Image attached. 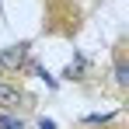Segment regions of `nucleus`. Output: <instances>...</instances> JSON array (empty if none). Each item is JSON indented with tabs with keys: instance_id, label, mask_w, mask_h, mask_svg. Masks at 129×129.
Returning <instances> with one entry per match:
<instances>
[{
	"instance_id": "obj_4",
	"label": "nucleus",
	"mask_w": 129,
	"mask_h": 129,
	"mask_svg": "<svg viewBox=\"0 0 129 129\" xmlns=\"http://www.w3.org/2000/svg\"><path fill=\"white\" fill-rule=\"evenodd\" d=\"M0 129H24V122H21L18 112H4L0 108Z\"/></svg>"
},
{
	"instance_id": "obj_1",
	"label": "nucleus",
	"mask_w": 129,
	"mask_h": 129,
	"mask_svg": "<svg viewBox=\"0 0 129 129\" xmlns=\"http://www.w3.org/2000/svg\"><path fill=\"white\" fill-rule=\"evenodd\" d=\"M24 56H28V45H7V49H0V70H21Z\"/></svg>"
},
{
	"instance_id": "obj_3",
	"label": "nucleus",
	"mask_w": 129,
	"mask_h": 129,
	"mask_svg": "<svg viewBox=\"0 0 129 129\" xmlns=\"http://www.w3.org/2000/svg\"><path fill=\"white\" fill-rule=\"evenodd\" d=\"M115 84L129 87V59H126V42H119L115 49Z\"/></svg>"
},
{
	"instance_id": "obj_5",
	"label": "nucleus",
	"mask_w": 129,
	"mask_h": 129,
	"mask_svg": "<svg viewBox=\"0 0 129 129\" xmlns=\"http://www.w3.org/2000/svg\"><path fill=\"white\" fill-rule=\"evenodd\" d=\"M42 129H56V126H52V122H49V119H42Z\"/></svg>"
},
{
	"instance_id": "obj_2",
	"label": "nucleus",
	"mask_w": 129,
	"mask_h": 129,
	"mask_svg": "<svg viewBox=\"0 0 129 129\" xmlns=\"http://www.w3.org/2000/svg\"><path fill=\"white\" fill-rule=\"evenodd\" d=\"M24 101V94H21V87H14V84H7V80H0V108L4 112H18Z\"/></svg>"
}]
</instances>
